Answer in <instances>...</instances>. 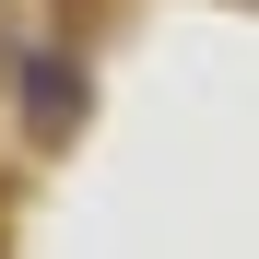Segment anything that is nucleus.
Here are the masks:
<instances>
[{"label": "nucleus", "mask_w": 259, "mask_h": 259, "mask_svg": "<svg viewBox=\"0 0 259 259\" xmlns=\"http://www.w3.org/2000/svg\"><path fill=\"white\" fill-rule=\"evenodd\" d=\"M24 106H35V130H48V142H59V130L82 118V71L48 48V59H24Z\"/></svg>", "instance_id": "nucleus-1"}]
</instances>
